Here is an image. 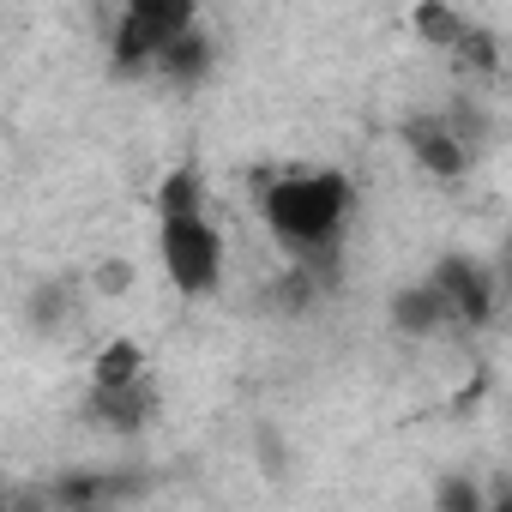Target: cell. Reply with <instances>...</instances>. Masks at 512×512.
<instances>
[{"label": "cell", "mask_w": 512, "mask_h": 512, "mask_svg": "<svg viewBox=\"0 0 512 512\" xmlns=\"http://www.w3.org/2000/svg\"><path fill=\"white\" fill-rule=\"evenodd\" d=\"M253 205L266 235L290 260L314 266L326 284L338 278V247L356 217V181L344 169L308 163V169H253Z\"/></svg>", "instance_id": "obj_1"}, {"label": "cell", "mask_w": 512, "mask_h": 512, "mask_svg": "<svg viewBox=\"0 0 512 512\" xmlns=\"http://www.w3.org/2000/svg\"><path fill=\"white\" fill-rule=\"evenodd\" d=\"M157 266H163L169 290L187 296V302H205V296L223 290L229 247H223V229L211 223V211L157 217Z\"/></svg>", "instance_id": "obj_2"}, {"label": "cell", "mask_w": 512, "mask_h": 512, "mask_svg": "<svg viewBox=\"0 0 512 512\" xmlns=\"http://www.w3.org/2000/svg\"><path fill=\"white\" fill-rule=\"evenodd\" d=\"M428 284L446 296V314H452V338H470V332H488L494 314H500V272L476 253H440Z\"/></svg>", "instance_id": "obj_3"}, {"label": "cell", "mask_w": 512, "mask_h": 512, "mask_svg": "<svg viewBox=\"0 0 512 512\" xmlns=\"http://www.w3.org/2000/svg\"><path fill=\"white\" fill-rule=\"evenodd\" d=\"M157 410H163V392H157L151 374L121 380V386H91L85 404H79L85 428H97V434H109V440H139V434L157 422Z\"/></svg>", "instance_id": "obj_4"}, {"label": "cell", "mask_w": 512, "mask_h": 512, "mask_svg": "<svg viewBox=\"0 0 512 512\" xmlns=\"http://www.w3.org/2000/svg\"><path fill=\"white\" fill-rule=\"evenodd\" d=\"M404 151H410V163H416L428 181H440V187H458V181H470V169H476V145L458 139V133L446 127V115H410V121H404Z\"/></svg>", "instance_id": "obj_5"}, {"label": "cell", "mask_w": 512, "mask_h": 512, "mask_svg": "<svg viewBox=\"0 0 512 512\" xmlns=\"http://www.w3.org/2000/svg\"><path fill=\"white\" fill-rule=\"evenodd\" d=\"M151 482L127 476V470H61L43 500L49 506H67V512H97V506H121V500H139Z\"/></svg>", "instance_id": "obj_6"}, {"label": "cell", "mask_w": 512, "mask_h": 512, "mask_svg": "<svg viewBox=\"0 0 512 512\" xmlns=\"http://www.w3.org/2000/svg\"><path fill=\"white\" fill-rule=\"evenodd\" d=\"M386 320L398 338L410 344H434V338H452V314H446V296L422 278V284H398L392 302H386Z\"/></svg>", "instance_id": "obj_7"}, {"label": "cell", "mask_w": 512, "mask_h": 512, "mask_svg": "<svg viewBox=\"0 0 512 512\" xmlns=\"http://www.w3.org/2000/svg\"><path fill=\"white\" fill-rule=\"evenodd\" d=\"M211 67H217V43H211V31H205V25L175 31V37L157 49V61H151V73H157V79H169V85H181V91L205 85V79H211Z\"/></svg>", "instance_id": "obj_8"}, {"label": "cell", "mask_w": 512, "mask_h": 512, "mask_svg": "<svg viewBox=\"0 0 512 512\" xmlns=\"http://www.w3.org/2000/svg\"><path fill=\"white\" fill-rule=\"evenodd\" d=\"M446 61H452V73H458L464 85H494L500 67H506V55H500V31H488V25H464V37L446 49Z\"/></svg>", "instance_id": "obj_9"}, {"label": "cell", "mask_w": 512, "mask_h": 512, "mask_svg": "<svg viewBox=\"0 0 512 512\" xmlns=\"http://www.w3.org/2000/svg\"><path fill=\"white\" fill-rule=\"evenodd\" d=\"M79 296H85V272L79 278H43L31 296H25V320L37 332H61L79 320Z\"/></svg>", "instance_id": "obj_10"}, {"label": "cell", "mask_w": 512, "mask_h": 512, "mask_svg": "<svg viewBox=\"0 0 512 512\" xmlns=\"http://www.w3.org/2000/svg\"><path fill=\"white\" fill-rule=\"evenodd\" d=\"M139 374H151V356H145V344L127 338V332H115V338L91 356V386H121V380H139Z\"/></svg>", "instance_id": "obj_11"}, {"label": "cell", "mask_w": 512, "mask_h": 512, "mask_svg": "<svg viewBox=\"0 0 512 512\" xmlns=\"http://www.w3.org/2000/svg\"><path fill=\"white\" fill-rule=\"evenodd\" d=\"M464 7H452V0H416L410 7V31H416V43H428L434 55H446L458 37H464Z\"/></svg>", "instance_id": "obj_12"}, {"label": "cell", "mask_w": 512, "mask_h": 512, "mask_svg": "<svg viewBox=\"0 0 512 512\" xmlns=\"http://www.w3.org/2000/svg\"><path fill=\"white\" fill-rule=\"evenodd\" d=\"M151 205H157V217H181V211H211V199H205V175L199 169H169L163 181H157V193H151Z\"/></svg>", "instance_id": "obj_13"}, {"label": "cell", "mask_w": 512, "mask_h": 512, "mask_svg": "<svg viewBox=\"0 0 512 512\" xmlns=\"http://www.w3.org/2000/svg\"><path fill=\"white\" fill-rule=\"evenodd\" d=\"M121 13H133V19H145L151 31L175 37V31H187V25H199L205 0H121Z\"/></svg>", "instance_id": "obj_14"}, {"label": "cell", "mask_w": 512, "mask_h": 512, "mask_svg": "<svg viewBox=\"0 0 512 512\" xmlns=\"http://www.w3.org/2000/svg\"><path fill=\"white\" fill-rule=\"evenodd\" d=\"M133 284H139V266L127 260V253H103V260L85 272V290H91V296H103V302L133 296Z\"/></svg>", "instance_id": "obj_15"}, {"label": "cell", "mask_w": 512, "mask_h": 512, "mask_svg": "<svg viewBox=\"0 0 512 512\" xmlns=\"http://www.w3.org/2000/svg\"><path fill=\"white\" fill-rule=\"evenodd\" d=\"M434 512H482V488L464 470H452L434 482Z\"/></svg>", "instance_id": "obj_16"}, {"label": "cell", "mask_w": 512, "mask_h": 512, "mask_svg": "<svg viewBox=\"0 0 512 512\" xmlns=\"http://www.w3.org/2000/svg\"><path fill=\"white\" fill-rule=\"evenodd\" d=\"M7 500H13V488H7V476H0V506H7Z\"/></svg>", "instance_id": "obj_17"}]
</instances>
